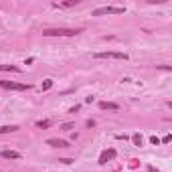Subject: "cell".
I'll use <instances>...</instances> for the list:
<instances>
[{"label":"cell","mask_w":172,"mask_h":172,"mask_svg":"<svg viewBox=\"0 0 172 172\" xmlns=\"http://www.w3.org/2000/svg\"><path fill=\"white\" fill-rule=\"evenodd\" d=\"M81 33V29H45L43 37H75Z\"/></svg>","instance_id":"6da1fadb"},{"label":"cell","mask_w":172,"mask_h":172,"mask_svg":"<svg viewBox=\"0 0 172 172\" xmlns=\"http://www.w3.org/2000/svg\"><path fill=\"white\" fill-rule=\"evenodd\" d=\"M95 59H119V61H128V55L122 51H101V53H93Z\"/></svg>","instance_id":"7a4b0ae2"},{"label":"cell","mask_w":172,"mask_h":172,"mask_svg":"<svg viewBox=\"0 0 172 172\" xmlns=\"http://www.w3.org/2000/svg\"><path fill=\"white\" fill-rule=\"evenodd\" d=\"M126 8L123 6H101V8H95L91 14L93 16H103V14H123Z\"/></svg>","instance_id":"3957f363"},{"label":"cell","mask_w":172,"mask_h":172,"mask_svg":"<svg viewBox=\"0 0 172 172\" xmlns=\"http://www.w3.org/2000/svg\"><path fill=\"white\" fill-rule=\"evenodd\" d=\"M0 87L2 89H10V91H29V89H33V85L16 83V81H2V79H0Z\"/></svg>","instance_id":"277c9868"},{"label":"cell","mask_w":172,"mask_h":172,"mask_svg":"<svg viewBox=\"0 0 172 172\" xmlns=\"http://www.w3.org/2000/svg\"><path fill=\"white\" fill-rule=\"evenodd\" d=\"M115 150H113V148H109V150H103L101 152V156H99V164H108L109 160H113V158H115Z\"/></svg>","instance_id":"5b68a950"},{"label":"cell","mask_w":172,"mask_h":172,"mask_svg":"<svg viewBox=\"0 0 172 172\" xmlns=\"http://www.w3.org/2000/svg\"><path fill=\"white\" fill-rule=\"evenodd\" d=\"M47 144H49V146H53V148H69V146H71L67 140H61V138H49V140H47Z\"/></svg>","instance_id":"8992f818"},{"label":"cell","mask_w":172,"mask_h":172,"mask_svg":"<svg viewBox=\"0 0 172 172\" xmlns=\"http://www.w3.org/2000/svg\"><path fill=\"white\" fill-rule=\"evenodd\" d=\"M0 156L4 160H20V152H16V150H2Z\"/></svg>","instance_id":"52a82bcc"},{"label":"cell","mask_w":172,"mask_h":172,"mask_svg":"<svg viewBox=\"0 0 172 172\" xmlns=\"http://www.w3.org/2000/svg\"><path fill=\"white\" fill-rule=\"evenodd\" d=\"M99 109H103V111H118L119 105L113 101H99Z\"/></svg>","instance_id":"ba28073f"},{"label":"cell","mask_w":172,"mask_h":172,"mask_svg":"<svg viewBox=\"0 0 172 172\" xmlns=\"http://www.w3.org/2000/svg\"><path fill=\"white\" fill-rule=\"evenodd\" d=\"M12 132H18V126H0V134H12Z\"/></svg>","instance_id":"9c48e42d"},{"label":"cell","mask_w":172,"mask_h":172,"mask_svg":"<svg viewBox=\"0 0 172 172\" xmlns=\"http://www.w3.org/2000/svg\"><path fill=\"white\" fill-rule=\"evenodd\" d=\"M0 71H12V73H20V67H16V65H2V63H0Z\"/></svg>","instance_id":"30bf717a"},{"label":"cell","mask_w":172,"mask_h":172,"mask_svg":"<svg viewBox=\"0 0 172 172\" xmlns=\"http://www.w3.org/2000/svg\"><path fill=\"white\" fill-rule=\"evenodd\" d=\"M51 126H53L51 119H41V122H37V128L39 130H47V128H51Z\"/></svg>","instance_id":"8fae6325"},{"label":"cell","mask_w":172,"mask_h":172,"mask_svg":"<svg viewBox=\"0 0 172 172\" xmlns=\"http://www.w3.org/2000/svg\"><path fill=\"white\" fill-rule=\"evenodd\" d=\"M51 87H53V79H45V83H43V91H49Z\"/></svg>","instance_id":"7c38bea8"},{"label":"cell","mask_w":172,"mask_h":172,"mask_svg":"<svg viewBox=\"0 0 172 172\" xmlns=\"http://www.w3.org/2000/svg\"><path fill=\"white\" fill-rule=\"evenodd\" d=\"M132 142L136 144V146H142V136H140V134H134V136H132Z\"/></svg>","instance_id":"4fadbf2b"},{"label":"cell","mask_w":172,"mask_h":172,"mask_svg":"<svg viewBox=\"0 0 172 172\" xmlns=\"http://www.w3.org/2000/svg\"><path fill=\"white\" fill-rule=\"evenodd\" d=\"M138 166H140V160H138V158H132V160H130V168H132V170H136Z\"/></svg>","instance_id":"5bb4252c"},{"label":"cell","mask_w":172,"mask_h":172,"mask_svg":"<svg viewBox=\"0 0 172 172\" xmlns=\"http://www.w3.org/2000/svg\"><path fill=\"white\" fill-rule=\"evenodd\" d=\"M77 4V0H67V2H63V4H57V6H65V8H69V6H75Z\"/></svg>","instance_id":"9a60e30c"},{"label":"cell","mask_w":172,"mask_h":172,"mask_svg":"<svg viewBox=\"0 0 172 172\" xmlns=\"http://www.w3.org/2000/svg\"><path fill=\"white\" fill-rule=\"evenodd\" d=\"M61 130H63V132H69V130H73V123H63Z\"/></svg>","instance_id":"2e32d148"},{"label":"cell","mask_w":172,"mask_h":172,"mask_svg":"<svg viewBox=\"0 0 172 172\" xmlns=\"http://www.w3.org/2000/svg\"><path fill=\"white\" fill-rule=\"evenodd\" d=\"M59 162L61 164H71V162H75V160H71V158H59Z\"/></svg>","instance_id":"e0dca14e"},{"label":"cell","mask_w":172,"mask_h":172,"mask_svg":"<svg viewBox=\"0 0 172 172\" xmlns=\"http://www.w3.org/2000/svg\"><path fill=\"white\" fill-rule=\"evenodd\" d=\"M150 144H154V146H158V144H160V140H158L156 136H150Z\"/></svg>","instance_id":"ac0fdd59"},{"label":"cell","mask_w":172,"mask_h":172,"mask_svg":"<svg viewBox=\"0 0 172 172\" xmlns=\"http://www.w3.org/2000/svg\"><path fill=\"white\" fill-rule=\"evenodd\" d=\"M170 140H172V136H170V134H166V136L162 138V144H168V142H170Z\"/></svg>","instance_id":"d6986e66"},{"label":"cell","mask_w":172,"mask_h":172,"mask_svg":"<svg viewBox=\"0 0 172 172\" xmlns=\"http://www.w3.org/2000/svg\"><path fill=\"white\" fill-rule=\"evenodd\" d=\"M79 109H81V105H73V108L69 109V113H75V111H79Z\"/></svg>","instance_id":"ffe728a7"}]
</instances>
